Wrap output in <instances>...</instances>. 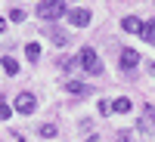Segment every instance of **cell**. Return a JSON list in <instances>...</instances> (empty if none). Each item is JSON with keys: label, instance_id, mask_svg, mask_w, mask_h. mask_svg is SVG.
<instances>
[{"label": "cell", "instance_id": "1", "mask_svg": "<svg viewBox=\"0 0 155 142\" xmlns=\"http://www.w3.org/2000/svg\"><path fill=\"white\" fill-rule=\"evenodd\" d=\"M78 62L84 65L87 74H99V71H102V62H99V56H96V49H93V46H84V49H81V56H78Z\"/></svg>", "mask_w": 155, "mask_h": 142}, {"label": "cell", "instance_id": "2", "mask_svg": "<svg viewBox=\"0 0 155 142\" xmlns=\"http://www.w3.org/2000/svg\"><path fill=\"white\" fill-rule=\"evenodd\" d=\"M37 16H41L44 22H53L62 16V0H41L37 3Z\"/></svg>", "mask_w": 155, "mask_h": 142}, {"label": "cell", "instance_id": "3", "mask_svg": "<svg viewBox=\"0 0 155 142\" xmlns=\"http://www.w3.org/2000/svg\"><path fill=\"white\" fill-rule=\"evenodd\" d=\"M34 108H37V99H34L31 93H19V96H16V111H19V114H31Z\"/></svg>", "mask_w": 155, "mask_h": 142}, {"label": "cell", "instance_id": "4", "mask_svg": "<svg viewBox=\"0 0 155 142\" xmlns=\"http://www.w3.org/2000/svg\"><path fill=\"white\" fill-rule=\"evenodd\" d=\"M140 133L155 136V108H152V105L143 108V118H140Z\"/></svg>", "mask_w": 155, "mask_h": 142}, {"label": "cell", "instance_id": "5", "mask_svg": "<svg viewBox=\"0 0 155 142\" xmlns=\"http://www.w3.org/2000/svg\"><path fill=\"white\" fill-rule=\"evenodd\" d=\"M68 22L74 25V28H87V25H90V12L87 9H71L68 12Z\"/></svg>", "mask_w": 155, "mask_h": 142}, {"label": "cell", "instance_id": "6", "mask_svg": "<svg viewBox=\"0 0 155 142\" xmlns=\"http://www.w3.org/2000/svg\"><path fill=\"white\" fill-rule=\"evenodd\" d=\"M47 34L53 37V43H59V46H68V34H65V31H59L56 25H47Z\"/></svg>", "mask_w": 155, "mask_h": 142}, {"label": "cell", "instance_id": "7", "mask_svg": "<svg viewBox=\"0 0 155 142\" xmlns=\"http://www.w3.org/2000/svg\"><path fill=\"white\" fill-rule=\"evenodd\" d=\"M65 90H68V93H74V96H93V90H90L87 84H78V80H68Z\"/></svg>", "mask_w": 155, "mask_h": 142}, {"label": "cell", "instance_id": "8", "mask_svg": "<svg viewBox=\"0 0 155 142\" xmlns=\"http://www.w3.org/2000/svg\"><path fill=\"white\" fill-rule=\"evenodd\" d=\"M137 62H140L137 49H124V53H121V68H134Z\"/></svg>", "mask_w": 155, "mask_h": 142}, {"label": "cell", "instance_id": "9", "mask_svg": "<svg viewBox=\"0 0 155 142\" xmlns=\"http://www.w3.org/2000/svg\"><path fill=\"white\" fill-rule=\"evenodd\" d=\"M121 28H124V31H130V34H140V28H143V22H140L137 16H127V19L121 22Z\"/></svg>", "mask_w": 155, "mask_h": 142}, {"label": "cell", "instance_id": "10", "mask_svg": "<svg viewBox=\"0 0 155 142\" xmlns=\"http://www.w3.org/2000/svg\"><path fill=\"white\" fill-rule=\"evenodd\" d=\"M140 37H143L146 43H155V22H143V28H140Z\"/></svg>", "mask_w": 155, "mask_h": 142}, {"label": "cell", "instance_id": "11", "mask_svg": "<svg viewBox=\"0 0 155 142\" xmlns=\"http://www.w3.org/2000/svg\"><path fill=\"white\" fill-rule=\"evenodd\" d=\"M0 65H3L6 74H19V62L12 59V56H3V59H0Z\"/></svg>", "mask_w": 155, "mask_h": 142}, {"label": "cell", "instance_id": "12", "mask_svg": "<svg viewBox=\"0 0 155 142\" xmlns=\"http://www.w3.org/2000/svg\"><path fill=\"white\" fill-rule=\"evenodd\" d=\"M112 108H115V111H121V114H127V111H130V99H124V96H121V99H115V102H112Z\"/></svg>", "mask_w": 155, "mask_h": 142}, {"label": "cell", "instance_id": "13", "mask_svg": "<svg viewBox=\"0 0 155 142\" xmlns=\"http://www.w3.org/2000/svg\"><path fill=\"white\" fill-rule=\"evenodd\" d=\"M25 56H28L31 62H37V59H41V46H37V43H28V46H25Z\"/></svg>", "mask_w": 155, "mask_h": 142}, {"label": "cell", "instance_id": "14", "mask_svg": "<svg viewBox=\"0 0 155 142\" xmlns=\"http://www.w3.org/2000/svg\"><path fill=\"white\" fill-rule=\"evenodd\" d=\"M41 136L53 139V136H56V124H44V127H41Z\"/></svg>", "mask_w": 155, "mask_h": 142}, {"label": "cell", "instance_id": "15", "mask_svg": "<svg viewBox=\"0 0 155 142\" xmlns=\"http://www.w3.org/2000/svg\"><path fill=\"white\" fill-rule=\"evenodd\" d=\"M9 114H12V108L6 105L3 99H0V121H9Z\"/></svg>", "mask_w": 155, "mask_h": 142}, {"label": "cell", "instance_id": "16", "mask_svg": "<svg viewBox=\"0 0 155 142\" xmlns=\"http://www.w3.org/2000/svg\"><path fill=\"white\" fill-rule=\"evenodd\" d=\"M9 19H12V22H22V19H25V12H22V9H12V12H9Z\"/></svg>", "mask_w": 155, "mask_h": 142}, {"label": "cell", "instance_id": "17", "mask_svg": "<svg viewBox=\"0 0 155 142\" xmlns=\"http://www.w3.org/2000/svg\"><path fill=\"white\" fill-rule=\"evenodd\" d=\"M118 142H130V136H127V133H121V136H118Z\"/></svg>", "mask_w": 155, "mask_h": 142}, {"label": "cell", "instance_id": "18", "mask_svg": "<svg viewBox=\"0 0 155 142\" xmlns=\"http://www.w3.org/2000/svg\"><path fill=\"white\" fill-rule=\"evenodd\" d=\"M3 31H6V22H3V19H0V34H3Z\"/></svg>", "mask_w": 155, "mask_h": 142}]
</instances>
